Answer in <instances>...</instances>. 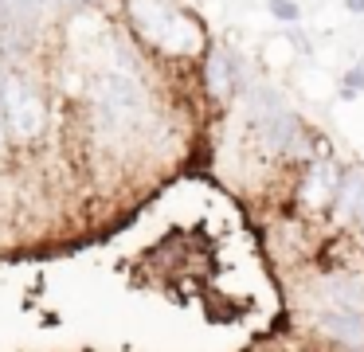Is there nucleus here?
<instances>
[{
  "mask_svg": "<svg viewBox=\"0 0 364 352\" xmlns=\"http://www.w3.org/2000/svg\"><path fill=\"white\" fill-rule=\"evenodd\" d=\"M95 98H98L106 125H129L134 117L145 114V94L129 75H102Z\"/></svg>",
  "mask_w": 364,
  "mask_h": 352,
  "instance_id": "obj_1",
  "label": "nucleus"
},
{
  "mask_svg": "<svg viewBox=\"0 0 364 352\" xmlns=\"http://www.w3.org/2000/svg\"><path fill=\"white\" fill-rule=\"evenodd\" d=\"M270 12H274L278 20H286V23H294V20H298V16H301L294 0H270Z\"/></svg>",
  "mask_w": 364,
  "mask_h": 352,
  "instance_id": "obj_7",
  "label": "nucleus"
},
{
  "mask_svg": "<svg viewBox=\"0 0 364 352\" xmlns=\"http://www.w3.org/2000/svg\"><path fill=\"white\" fill-rule=\"evenodd\" d=\"M348 4V12H364V0H345Z\"/></svg>",
  "mask_w": 364,
  "mask_h": 352,
  "instance_id": "obj_9",
  "label": "nucleus"
},
{
  "mask_svg": "<svg viewBox=\"0 0 364 352\" xmlns=\"http://www.w3.org/2000/svg\"><path fill=\"white\" fill-rule=\"evenodd\" d=\"M321 325L329 329L333 336H341V341H360L364 336V321L353 317V313H325Z\"/></svg>",
  "mask_w": 364,
  "mask_h": 352,
  "instance_id": "obj_5",
  "label": "nucleus"
},
{
  "mask_svg": "<svg viewBox=\"0 0 364 352\" xmlns=\"http://www.w3.org/2000/svg\"><path fill=\"white\" fill-rule=\"evenodd\" d=\"M337 184H341L337 169H333V164H317V169L309 172V180H306V203H314V208L329 203L333 196H337Z\"/></svg>",
  "mask_w": 364,
  "mask_h": 352,
  "instance_id": "obj_3",
  "label": "nucleus"
},
{
  "mask_svg": "<svg viewBox=\"0 0 364 352\" xmlns=\"http://www.w3.org/2000/svg\"><path fill=\"white\" fill-rule=\"evenodd\" d=\"M0 125H9L20 137H32L43 129V106L28 86L9 78V86L0 82Z\"/></svg>",
  "mask_w": 364,
  "mask_h": 352,
  "instance_id": "obj_2",
  "label": "nucleus"
},
{
  "mask_svg": "<svg viewBox=\"0 0 364 352\" xmlns=\"http://www.w3.org/2000/svg\"><path fill=\"white\" fill-rule=\"evenodd\" d=\"M208 78H212V90L215 94H228L231 86L239 82V63L231 51H212V63H208Z\"/></svg>",
  "mask_w": 364,
  "mask_h": 352,
  "instance_id": "obj_4",
  "label": "nucleus"
},
{
  "mask_svg": "<svg viewBox=\"0 0 364 352\" xmlns=\"http://www.w3.org/2000/svg\"><path fill=\"white\" fill-rule=\"evenodd\" d=\"M353 215H360V219H364V184H360V196H356V208H353Z\"/></svg>",
  "mask_w": 364,
  "mask_h": 352,
  "instance_id": "obj_8",
  "label": "nucleus"
},
{
  "mask_svg": "<svg viewBox=\"0 0 364 352\" xmlns=\"http://www.w3.org/2000/svg\"><path fill=\"white\" fill-rule=\"evenodd\" d=\"M43 8H48V0H0V12L9 16L12 23H32V20H40Z\"/></svg>",
  "mask_w": 364,
  "mask_h": 352,
  "instance_id": "obj_6",
  "label": "nucleus"
}]
</instances>
